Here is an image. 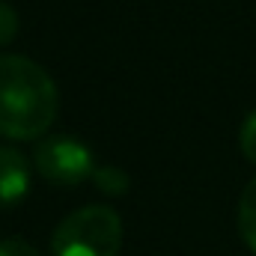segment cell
<instances>
[{
  "label": "cell",
  "instance_id": "obj_1",
  "mask_svg": "<svg viewBox=\"0 0 256 256\" xmlns=\"http://www.w3.org/2000/svg\"><path fill=\"white\" fill-rule=\"evenodd\" d=\"M57 110L60 92L48 68L21 54H0V137L42 140Z\"/></svg>",
  "mask_w": 256,
  "mask_h": 256
},
{
  "label": "cell",
  "instance_id": "obj_2",
  "mask_svg": "<svg viewBox=\"0 0 256 256\" xmlns=\"http://www.w3.org/2000/svg\"><path fill=\"white\" fill-rule=\"evenodd\" d=\"M122 218L110 206H84L66 214L51 236L54 256H120Z\"/></svg>",
  "mask_w": 256,
  "mask_h": 256
},
{
  "label": "cell",
  "instance_id": "obj_3",
  "mask_svg": "<svg viewBox=\"0 0 256 256\" xmlns=\"http://www.w3.org/2000/svg\"><path fill=\"white\" fill-rule=\"evenodd\" d=\"M33 167L36 173L60 188H74L96 173V158L86 143L72 134H48L33 146Z\"/></svg>",
  "mask_w": 256,
  "mask_h": 256
},
{
  "label": "cell",
  "instance_id": "obj_4",
  "mask_svg": "<svg viewBox=\"0 0 256 256\" xmlns=\"http://www.w3.org/2000/svg\"><path fill=\"white\" fill-rule=\"evenodd\" d=\"M30 191V158L15 146H0V206H15Z\"/></svg>",
  "mask_w": 256,
  "mask_h": 256
},
{
  "label": "cell",
  "instance_id": "obj_5",
  "mask_svg": "<svg viewBox=\"0 0 256 256\" xmlns=\"http://www.w3.org/2000/svg\"><path fill=\"white\" fill-rule=\"evenodd\" d=\"M238 236L256 254V179H250L238 196Z\"/></svg>",
  "mask_w": 256,
  "mask_h": 256
},
{
  "label": "cell",
  "instance_id": "obj_6",
  "mask_svg": "<svg viewBox=\"0 0 256 256\" xmlns=\"http://www.w3.org/2000/svg\"><path fill=\"white\" fill-rule=\"evenodd\" d=\"M92 182H96L98 191L108 194V196H122V194H128V188H131L128 173L122 167H114V164H98L96 173H92Z\"/></svg>",
  "mask_w": 256,
  "mask_h": 256
},
{
  "label": "cell",
  "instance_id": "obj_7",
  "mask_svg": "<svg viewBox=\"0 0 256 256\" xmlns=\"http://www.w3.org/2000/svg\"><path fill=\"white\" fill-rule=\"evenodd\" d=\"M238 146H242V155L250 164H256V110H250L238 128Z\"/></svg>",
  "mask_w": 256,
  "mask_h": 256
},
{
  "label": "cell",
  "instance_id": "obj_8",
  "mask_svg": "<svg viewBox=\"0 0 256 256\" xmlns=\"http://www.w3.org/2000/svg\"><path fill=\"white\" fill-rule=\"evenodd\" d=\"M18 36V12L9 3H0V48Z\"/></svg>",
  "mask_w": 256,
  "mask_h": 256
},
{
  "label": "cell",
  "instance_id": "obj_9",
  "mask_svg": "<svg viewBox=\"0 0 256 256\" xmlns=\"http://www.w3.org/2000/svg\"><path fill=\"white\" fill-rule=\"evenodd\" d=\"M0 256H42L30 242L18 238V236H9V238H0Z\"/></svg>",
  "mask_w": 256,
  "mask_h": 256
}]
</instances>
